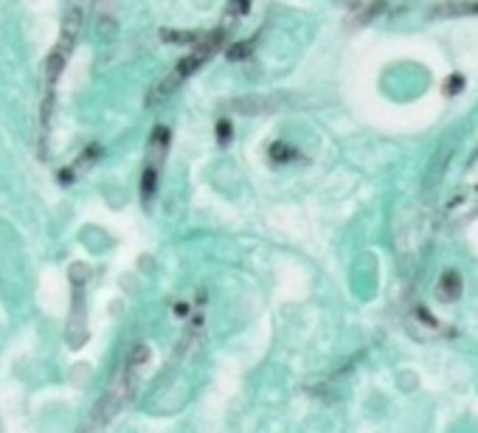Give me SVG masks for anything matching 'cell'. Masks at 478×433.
<instances>
[{"label": "cell", "instance_id": "1", "mask_svg": "<svg viewBox=\"0 0 478 433\" xmlns=\"http://www.w3.org/2000/svg\"><path fill=\"white\" fill-rule=\"evenodd\" d=\"M82 6L74 0L71 9H68V17H65V26H62V34H60V43L54 45V51L48 54V62H45V82H48V90H54L60 73L65 71L68 60H71V51L77 45V37L82 34Z\"/></svg>", "mask_w": 478, "mask_h": 433}, {"label": "cell", "instance_id": "2", "mask_svg": "<svg viewBox=\"0 0 478 433\" xmlns=\"http://www.w3.org/2000/svg\"><path fill=\"white\" fill-rule=\"evenodd\" d=\"M84 276L87 270L82 265L71 268V282H74V301H71V318H68V346L79 349L87 341V312H84Z\"/></svg>", "mask_w": 478, "mask_h": 433}, {"label": "cell", "instance_id": "3", "mask_svg": "<svg viewBox=\"0 0 478 433\" xmlns=\"http://www.w3.org/2000/svg\"><path fill=\"white\" fill-rule=\"evenodd\" d=\"M130 400H133V394H130L127 380H124V374H121V377H116V383L107 388V394H101V400L96 402L93 414H90V428H104V425H110V422L116 420V414H118Z\"/></svg>", "mask_w": 478, "mask_h": 433}, {"label": "cell", "instance_id": "4", "mask_svg": "<svg viewBox=\"0 0 478 433\" xmlns=\"http://www.w3.org/2000/svg\"><path fill=\"white\" fill-rule=\"evenodd\" d=\"M287 93H253V96H239L231 99V110L242 116H256V113H276L287 107Z\"/></svg>", "mask_w": 478, "mask_h": 433}, {"label": "cell", "instance_id": "5", "mask_svg": "<svg viewBox=\"0 0 478 433\" xmlns=\"http://www.w3.org/2000/svg\"><path fill=\"white\" fill-rule=\"evenodd\" d=\"M180 82H183V76H180L177 71L172 73V76H166L163 82H158V84L150 90V96H147V107H155V104H160V102H166V99L177 90Z\"/></svg>", "mask_w": 478, "mask_h": 433}, {"label": "cell", "instance_id": "6", "mask_svg": "<svg viewBox=\"0 0 478 433\" xmlns=\"http://www.w3.org/2000/svg\"><path fill=\"white\" fill-rule=\"evenodd\" d=\"M459 292H462V276L456 270H445V276L439 282V298L453 301V298H459Z\"/></svg>", "mask_w": 478, "mask_h": 433}, {"label": "cell", "instance_id": "7", "mask_svg": "<svg viewBox=\"0 0 478 433\" xmlns=\"http://www.w3.org/2000/svg\"><path fill=\"white\" fill-rule=\"evenodd\" d=\"M436 17H453V14H478V3H439L433 6Z\"/></svg>", "mask_w": 478, "mask_h": 433}, {"label": "cell", "instance_id": "8", "mask_svg": "<svg viewBox=\"0 0 478 433\" xmlns=\"http://www.w3.org/2000/svg\"><path fill=\"white\" fill-rule=\"evenodd\" d=\"M250 54H253V43H250V40L234 43V45H228V51H226L228 62H242V60H245V57H250Z\"/></svg>", "mask_w": 478, "mask_h": 433}, {"label": "cell", "instance_id": "9", "mask_svg": "<svg viewBox=\"0 0 478 433\" xmlns=\"http://www.w3.org/2000/svg\"><path fill=\"white\" fill-rule=\"evenodd\" d=\"M206 62V57L200 54V51H194L191 57H186V60H180V65H177V73L186 79V76H191V73L200 71V65Z\"/></svg>", "mask_w": 478, "mask_h": 433}, {"label": "cell", "instance_id": "10", "mask_svg": "<svg viewBox=\"0 0 478 433\" xmlns=\"http://www.w3.org/2000/svg\"><path fill=\"white\" fill-rule=\"evenodd\" d=\"M155 183H158V166H147V172H144V183H141V192H144V197H152L155 194Z\"/></svg>", "mask_w": 478, "mask_h": 433}, {"label": "cell", "instance_id": "11", "mask_svg": "<svg viewBox=\"0 0 478 433\" xmlns=\"http://www.w3.org/2000/svg\"><path fill=\"white\" fill-rule=\"evenodd\" d=\"M160 37L166 43H194L197 40V34H191V31H169V28H163Z\"/></svg>", "mask_w": 478, "mask_h": 433}, {"label": "cell", "instance_id": "12", "mask_svg": "<svg viewBox=\"0 0 478 433\" xmlns=\"http://www.w3.org/2000/svg\"><path fill=\"white\" fill-rule=\"evenodd\" d=\"M147 361H150V346H144V344H141V346H135V349H133V355H130L127 366H133V368H141V366H144Z\"/></svg>", "mask_w": 478, "mask_h": 433}, {"label": "cell", "instance_id": "13", "mask_svg": "<svg viewBox=\"0 0 478 433\" xmlns=\"http://www.w3.org/2000/svg\"><path fill=\"white\" fill-rule=\"evenodd\" d=\"M383 6H386V0H374V3H372V6H369L363 14H360V23H369V20H372V17H374V14H377Z\"/></svg>", "mask_w": 478, "mask_h": 433}, {"label": "cell", "instance_id": "14", "mask_svg": "<svg viewBox=\"0 0 478 433\" xmlns=\"http://www.w3.org/2000/svg\"><path fill=\"white\" fill-rule=\"evenodd\" d=\"M217 138H220L223 144L231 138V124H228V121H220V124H217Z\"/></svg>", "mask_w": 478, "mask_h": 433}, {"label": "cell", "instance_id": "15", "mask_svg": "<svg viewBox=\"0 0 478 433\" xmlns=\"http://www.w3.org/2000/svg\"><path fill=\"white\" fill-rule=\"evenodd\" d=\"M248 9H250V0H234V3L228 6V11H231V14H245Z\"/></svg>", "mask_w": 478, "mask_h": 433}, {"label": "cell", "instance_id": "16", "mask_svg": "<svg viewBox=\"0 0 478 433\" xmlns=\"http://www.w3.org/2000/svg\"><path fill=\"white\" fill-rule=\"evenodd\" d=\"M270 152H273V158H276V160H287V158H290V149H287V146H273V149H270Z\"/></svg>", "mask_w": 478, "mask_h": 433}, {"label": "cell", "instance_id": "17", "mask_svg": "<svg viewBox=\"0 0 478 433\" xmlns=\"http://www.w3.org/2000/svg\"><path fill=\"white\" fill-rule=\"evenodd\" d=\"M462 90V76H450L448 79V93H459Z\"/></svg>", "mask_w": 478, "mask_h": 433}]
</instances>
